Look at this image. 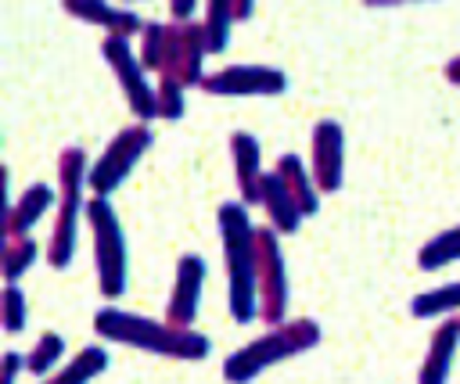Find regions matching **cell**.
Wrapping results in <instances>:
<instances>
[{
	"mask_svg": "<svg viewBox=\"0 0 460 384\" xmlns=\"http://www.w3.org/2000/svg\"><path fill=\"white\" fill-rule=\"evenodd\" d=\"M93 334L108 345H126L147 355H162V359H180V362H198L208 359L212 341L198 330H180L165 319H151L119 305H101L93 312Z\"/></svg>",
	"mask_w": 460,
	"mask_h": 384,
	"instance_id": "1",
	"label": "cell"
},
{
	"mask_svg": "<svg viewBox=\"0 0 460 384\" xmlns=\"http://www.w3.org/2000/svg\"><path fill=\"white\" fill-rule=\"evenodd\" d=\"M219 248H223V276H226V309L234 323L259 319V291H255V223L244 201H223L216 212Z\"/></svg>",
	"mask_w": 460,
	"mask_h": 384,
	"instance_id": "2",
	"label": "cell"
},
{
	"mask_svg": "<svg viewBox=\"0 0 460 384\" xmlns=\"http://www.w3.org/2000/svg\"><path fill=\"white\" fill-rule=\"evenodd\" d=\"M86 187H90V165L83 147H65L58 154V208L47 237V262L54 269H68L79 244V223L86 215Z\"/></svg>",
	"mask_w": 460,
	"mask_h": 384,
	"instance_id": "3",
	"label": "cell"
},
{
	"mask_svg": "<svg viewBox=\"0 0 460 384\" xmlns=\"http://www.w3.org/2000/svg\"><path fill=\"white\" fill-rule=\"evenodd\" d=\"M323 337L320 323L309 319V316H298V319H288L280 327H270L262 337H252L248 345L234 348L226 359H223V380L226 384H252L255 377H262L270 366L284 362V359H295L309 348H316Z\"/></svg>",
	"mask_w": 460,
	"mask_h": 384,
	"instance_id": "4",
	"label": "cell"
},
{
	"mask_svg": "<svg viewBox=\"0 0 460 384\" xmlns=\"http://www.w3.org/2000/svg\"><path fill=\"white\" fill-rule=\"evenodd\" d=\"M86 226L93 237L97 287L111 305L119 294H126V284H129V248H126V233H122L115 205L108 197H90L86 201Z\"/></svg>",
	"mask_w": 460,
	"mask_h": 384,
	"instance_id": "5",
	"label": "cell"
},
{
	"mask_svg": "<svg viewBox=\"0 0 460 384\" xmlns=\"http://www.w3.org/2000/svg\"><path fill=\"white\" fill-rule=\"evenodd\" d=\"M151 144H155L151 126H144V122L122 126V129L104 144V151L90 161V194L111 201V194L129 179V172L137 169V161L147 154Z\"/></svg>",
	"mask_w": 460,
	"mask_h": 384,
	"instance_id": "6",
	"label": "cell"
},
{
	"mask_svg": "<svg viewBox=\"0 0 460 384\" xmlns=\"http://www.w3.org/2000/svg\"><path fill=\"white\" fill-rule=\"evenodd\" d=\"M101 57L108 61V68H111V75H115V83H119V90H122L133 118L144 122V126L151 118H158V86H151L147 68H144L140 54H137L133 39H126V36H104L101 39Z\"/></svg>",
	"mask_w": 460,
	"mask_h": 384,
	"instance_id": "7",
	"label": "cell"
},
{
	"mask_svg": "<svg viewBox=\"0 0 460 384\" xmlns=\"http://www.w3.org/2000/svg\"><path fill=\"white\" fill-rule=\"evenodd\" d=\"M255 291H259V319L270 327L288 323V262L280 251V233L270 226H255Z\"/></svg>",
	"mask_w": 460,
	"mask_h": 384,
	"instance_id": "8",
	"label": "cell"
},
{
	"mask_svg": "<svg viewBox=\"0 0 460 384\" xmlns=\"http://www.w3.org/2000/svg\"><path fill=\"white\" fill-rule=\"evenodd\" d=\"M201 93L208 97H280L288 93V72L277 65H255V61H237L208 72L201 79Z\"/></svg>",
	"mask_w": 460,
	"mask_h": 384,
	"instance_id": "9",
	"label": "cell"
},
{
	"mask_svg": "<svg viewBox=\"0 0 460 384\" xmlns=\"http://www.w3.org/2000/svg\"><path fill=\"white\" fill-rule=\"evenodd\" d=\"M201 65H205L201 22H187V25L169 22L158 79H169V83H180L183 90H190V86H201V79L208 75V72H201Z\"/></svg>",
	"mask_w": 460,
	"mask_h": 384,
	"instance_id": "10",
	"label": "cell"
},
{
	"mask_svg": "<svg viewBox=\"0 0 460 384\" xmlns=\"http://www.w3.org/2000/svg\"><path fill=\"white\" fill-rule=\"evenodd\" d=\"M205 276H208V266H205L201 255H194V251L180 255L176 273H172V287H169V298H165V312H162L165 323H172L180 330H194V319H198V309H201Z\"/></svg>",
	"mask_w": 460,
	"mask_h": 384,
	"instance_id": "11",
	"label": "cell"
},
{
	"mask_svg": "<svg viewBox=\"0 0 460 384\" xmlns=\"http://www.w3.org/2000/svg\"><path fill=\"white\" fill-rule=\"evenodd\" d=\"M309 172L320 194L341 190L345 179V129L334 118H320L309 133Z\"/></svg>",
	"mask_w": 460,
	"mask_h": 384,
	"instance_id": "12",
	"label": "cell"
},
{
	"mask_svg": "<svg viewBox=\"0 0 460 384\" xmlns=\"http://www.w3.org/2000/svg\"><path fill=\"white\" fill-rule=\"evenodd\" d=\"M226 147H230V161H234V179H237V201H244L252 208V205H259L262 176H266V169H262V144L248 129H237V133H230Z\"/></svg>",
	"mask_w": 460,
	"mask_h": 384,
	"instance_id": "13",
	"label": "cell"
},
{
	"mask_svg": "<svg viewBox=\"0 0 460 384\" xmlns=\"http://www.w3.org/2000/svg\"><path fill=\"white\" fill-rule=\"evenodd\" d=\"M58 208V190L50 183H29L11 205H4V223L0 233L7 237H32V226Z\"/></svg>",
	"mask_w": 460,
	"mask_h": 384,
	"instance_id": "14",
	"label": "cell"
},
{
	"mask_svg": "<svg viewBox=\"0 0 460 384\" xmlns=\"http://www.w3.org/2000/svg\"><path fill=\"white\" fill-rule=\"evenodd\" d=\"M61 7H65L68 18L104 29V36H126V39H133V36H140L144 25H147V18H140L137 11L104 4V0H65Z\"/></svg>",
	"mask_w": 460,
	"mask_h": 384,
	"instance_id": "15",
	"label": "cell"
},
{
	"mask_svg": "<svg viewBox=\"0 0 460 384\" xmlns=\"http://www.w3.org/2000/svg\"><path fill=\"white\" fill-rule=\"evenodd\" d=\"M456 348H460V316L456 319H442L431 330V341H428L420 370H417V384H449Z\"/></svg>",
	"mask_w": 460,
	"mask_h": 384,
	"instance_id": "16",
	"label": "cell"
},
{
	"mask_svg": "<svg viewBox=\"0 0 460 384\" xmlns=\"http://www.w3.org/2000/svg\"><path fill=\"white\" fill-rule=\"evenodd\" d=\"M259 208L266 212V226L273 230V233H280V237H291V233H298V226H302V208H298V201L288 194V187L280 183V176L270 169L266 176H262V194H259Z\"/></svg>",
	"mask_w": 460,
	"mask_h": 384,
	"instance_id": "17",
	"label": "cell"
},
{
	"mask_svg": "<svg viewBox=\"0 0 460 384\" xmlns=\"http://www.w3.org/2000/svg\"><path fill=\"white\" fill-rule=\"evenodd\" d=\"M273 172L280 176V183L288 187V194L298 201L302 215H305V219L316 215V208H320V187H316V179H313V172H309V161H302L295 151H288V154H280V158L273 161Z\"/></svg>",
	"mask_w": 460,
	"mask_h": 384,
	"instance_id": "18",
	"label": "cell"
},
{
	"mask_svg": "<svg viewBox=\"0 0 460 384\" xmlns=\"http://www.w3.org/2000/svg\"><path fill=\"white\" fill-rule=\"evenodd\" d=\"M104 370H108V348L86 345V348H79L61 370H54L50 377H43L40 384H90V380L101 377Z\"/></svg>",
	"mask_w": 460,
	"mask_h": 384,
	"instance_id": "19",
	"label": "cell"
},
{
	"mask_svg": "<svg viewBox=\"0 0 460 384\" xmlns=\"http://www.w3.org/2000/svg\"><path fill=\"white\" fill-rule=\"evenodd\" d=\"M201 39H205V54H223L230 47V29L237 25L234 22V11H230V0H208L205 11H201Z\"/></svg>",
	"mask_w": 460,
	"mask_h": 384,
	"instance_id": "20",
	"label": "cell"
},
{
	"mask_svg": "<svg viewBox=\"0 0 460 384\" xmlns=\"http://www.w3.org/2000/svg\"><path fill=\"white\" fill-rule=\"evenodd\" d=\"M410 312L417 319H438V316H460V280H449L431 291H417L410 301Z\"/></svg>",
	"mask_w": 460,
	"mask_h": 384,
	"instance_id": "21",
	"label": "cell"
},
{
	"mask_svg": "<svg viewBox=\"0 0 460 384\" xmlns=\"http://www.w3.org/2000/svg\"><path fill=\"white\" fill-rule=\"evenodd\" d=\"M40 258V244L32 237H7L0 248V276L4 284H18Z\"/></svg>",
	"mask_w": 460,
	"mask_h": 384,
	"instance_id": "22",
	"label": "cell"
},
{
	"mask_svg": "<svg viewBox=\"0 0 460 384\" xmlns=\"http://www.w3.org/2000/svg\"><path fill=\"white\" fill-rule=\"evenodd\" d=\"M449 262H460V223L449 226V230H442V233H435V237H428L420 244V251H417V266L424 273L442 269Z\"/></svg>",
	"mask_w": 460,
	"mask_h": 384,
	"instance_id": "23",
	"label": "cell"
},
{
	"mask_svg": "<svg viewBox=\"0 0 460 384\" xmlns=\"http://www.w3.org/2000/svg\"><path fill=\"white\" fill-rule=\"evenodd\" d=\"M61 359H65V337H61L58 330H43V334L32 341V348L25 352V373H32V377H50Z\"/></svg>",
	"mask_w": 460,
	"mask_h": 384,
	"instance_id": "24",
	"label": "cell"
},
{
	"mask_svg": "<svg viewBox=\"0 0 460 384\" xmlns=\"http://www.w3.org/2000/svg\"><path fill=\"white\" fill-rule=\"evenodd\" d=\"M0 327L4 334H22L29 327V298L18 284H4V298H0Z\"/></svg>",
	"mask_w": 460,
	"mask_h": 384,
	"instance_id": "25",
	"label": "cell"
},
{
	"mask_svg": "<svg viewBox=\"0 0 460 384\" xmlns=\"http://www.w3.org/2000/svg\"><path fill=\"white\" fill-rule=\"evenodd\" d=\"M165 32H169V22H155V18H147L144 32L137 36V54H140V61H144L147 72H158V68H162Z\"/></svg>",
	"mask_w": 460,
	"mask_h": 384,
	"instance_id": "26",
	"label": "cell"
},
{
	"mask_svg": "<svg viewBox=\"0 0 460 384\" xmlns=\"http://www.w3.org/2000/svg\"><path fill=\"white\" fill-rule=\"evenodd\" d=\"M187 111V90L180 83H169V79H158V118L165 122H180Z\"/></svg>",
	"mask_w": 460,
	"mask_h": 384,
	"instance_id": "27",
	"label": "cell"
},
{
	"mask_svg": "<svg viewBox=\"0 0 460 384\" xmlns=\"http://www.w3.org/2000/svg\"><path fill=\"white\" fill-rule=\"evenodd\" d=\"M22 370H25V355L4 352V359H0V384H18V373Z\"/></svg>",
	"mask_w": 460,
	"mask_h": 384,
	"instance_id": "28",
	"label": "cell"
},
{
	"mask_svg": "<svg viewBox=\"0 0 460 384\" xmlns=\"http://www.w3.org/2000/svg\"><path fill=\"white\" fill-rule=\"evenodd\" d=\"M169 22H176V25L198 22V4L194 0H172L169 4Z\"/></svg>",
	"mask_w": 460,
	"mask_h": 384,
	"instance_id": "29",
	"label": "cell"
},
{
	"mask_svg": "<svg viewBox=\"0 0 460 384\" xmlns=\"http://www.w3.org/2000/svg\"><path fill=\"white\" fill-rule=\"evenodd\" d=\"M230 11H234V22H248L255 14V4L252 0H230Z\"/></svg>",
	"mask_w": 460,
	"mask_h": 384,
	"instance_id": "30",
	"label": "cell"
},
{
	"mask_svg": "<svg viewBox=\"0 0 460 384\" xmlns=\"http://www.w3.org/2000/svg\"><path fill=\"white\" fill-rule=\"evenodd\" d=\"M442 72H446V83H453V86H460V54H456V57H449Z\"/></svg>",
	"mask_w": 460,
	"mask_h": 384,
	"instance_id": "31",
	"label": "cell"
}]
</instances>
